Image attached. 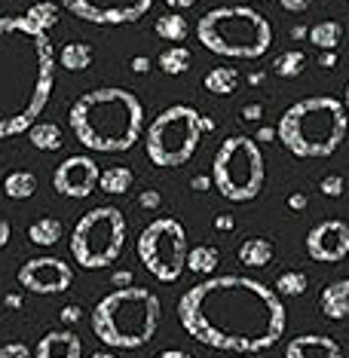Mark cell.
I'll list each match as a JSON object with an SVG mask.
<instances>
[{
	"label": "cell",
	"instance_id": "cell-46",
	"mask_svg": "<svg viewBox=\"0 0 349 358\" xmlns=\"http://www.w3.org/2000/svg\"><path fill=\"white\" fill-rule=\"evenodd\" d=\"M276 138V132L270 126H264V129H257V135H255V141H273Z\"/></svg>",
	"mask_w": 349,
	"mask_h": 358
},
{
	"label": "cell",
	"instance_id": "cell-35",
	"mask_svg": "<svg viewBox=\"0 0 349 358\" xmlns=\"http://www.w3.org/2000/svg\"><path fill=\"white\" fill-rule=\"evenodd\" d=\"M282 3V10H288V13H306L313 6V0H279Z\"/></svg>",
	"mask_w": 349,
	"mask_h": 358
},
{
	"label": "cell",
	"instance_id": "cell-14",
	"mask_svg": "<svg viewBox=\"0 0 349 358\" xmlns=\"http://www.w3.org/2000/svg\"><path fill=\"white\" fill-rule=\"evenodd\" d=\"M306 255L319 264H340L349 255V224L322 221L306 236Z\"/></svg>",
	"mask_w": 349,
	"mask_h": 358
},
{
	"label": "cell",
	"instance_id": "cell-16",
	"mask_svg": "<svg viewBox=\"0 0 349 358\" xmlns=\"http://www.w3.org/2000/svg\"><path fill=\"white\" fill-rule=\"evenodd\" d=\"M83 355V343L74 331H50L40 337L34 349V358H80Z\"/></svg>",
	"mask_w": 349,
	"mask_h": 358
},
{
	"label": "cell",
	"instance_id": "cell-31",
	"mask_svg": "<svg viewBox=\"0 0 349 358\" xmlns=\"http://www.w3.org/2000/svg\"><path fill=\"white\" fill-rule=\"evenodd\" d=\"M273 291H276L279 297H300V294L306 291V275H304V273H297V270L282 273L279 279H276Z\"/></svg>",
	"mask_w": 349,
	"mask_h": 358
},
{
	"label": "cell",
	"instance_id": "cell-8",
	"mask_svg": "<svg viewBox=\"0 0 349 358\" xmlns=\"http://www.w3.org/2000/svg\"><path fill=\"white\" fill-rule=\"evenodd\" d=\"M202 138V113L190 104H172L150 123L144 135L148 159L159 169H178L193 159Z\"/></svg>",
	"mask_w": 349,
	"mask_h": 358
},
{
	"label": "cell",
	"instance_id": "cell-43",
	"mask_svg": "<svg viewBox=\"0 0 349 358\" xmlns=\"http://www.w3.org/2000/svg\"><path fill=\"white\" fill-rule=\"evenodd\" d=\"M288 206L294 208V211L306 208V196H304V193H291V196H288Z\"/></svg>",
	"mask_w": 349,
	"mask_h": 358
},
{
	"label": "cell",
	"instance_id": "cell-50",
	"mask_svg": "<svg viewBox=\"0 0 349 358\" xmlns=\"http://www.w3.org/2000/svg\"><path fill=\"white\" fill-rule=\"evenodd\" d=\"M248 83H251V86H261V83H264V71H255V74L248 77Z\"/></svg>",
	"mask_w": 349,
	"mask_h": 358
},
{
	"label": "cell",
	"instance_id": "cell-24",
	"mask_svg": "<svg viewBox=\"0 0 349 358\" xmlns=\"http://www.w3.org/2000/svg\"><path fill=\"white\" fill-rule=\"evenodd\" d=\"M28 141L34 144L37 150H59L64 144V135L55 123H34L28 129Z\"/></svg>",
	"mask_w": 349,
	"mask_h": 358
},
{
	"label": "cell",
	"instance_id": "cell-29",
	"mask_svg": "<svg viewBox=\"0 0 349 358\" xmlns=\"http://www.w3.org/2000/svg\"><path fill=\"white\" fill-rule=\"evenodd\" d=\"M37 190V178L31 172H10L3 178V193L10 199H28Z\"/></svg>",
	"mask_w": 349,
	"mask_h": 358
},
{
	"label": "cell",
	"instance_id": "cell-5",
	"mask_svg": "<svg viewBox=\"0 0 349 358\" xmlns=\"http://www.w3.org/2000/svg\"><path fill=\"white\" fill-rule=\"evenodd\" d=\"M159 297L148 288H117L92 309V334L111 349H141L159 328Z\"/></svg>",
	"mask_w": 349,
	"mask_h": 358
},
{
	"label": "cell",
	"instance_id": "cell-26",
	"mask_svg": "<svg viewBox=\"0 0 349 358\" xmlns=\"http://www.w3.org/2000/svg\"><path fill=\"white\" fill-rule=\"evenodd\" d=\"M340 40H343V25L340 22H319L310 28V43L319 50H337Z\"/></svg>",
	"mask_w": 349,
	"mask_h": 358
},
{
	"label": "cell",
	"instance_id": "cell-34",
	"mask_svg": "<svg viewBox=\"0 0 349 358\" xmlns=\"http://www.w3.org/2000/svg\"><path fill=\"white\" fill-rule=\"evenodd\" d=\"M138 202H141V208H150V211H157L159 208V202H162V196L157 190H144L141 196H138Z\"/></svg>",
	"mask_w": 349,
	"mask_h": 358
},
{
	"label": "cell",
	"instance_id": "cell-42",
	"mask_svg": "<svg viewBox=\"0 0 349 358\" xmlns=\"http://www.w3.org/2000/svg\"><path fill=\"white\" fill-rule=\"evenodd\" d=\"M190 187H193V190H197V193H202V190H208V187H212V178L197 175V178H193V181H190Z\"/></svg>",
	"mask_w": 349,
	"mask_h": 358
},
{
	"label": "cell",
	"instance_id": "cell-15",
	"mask_svg": "<svg viewBox=\"0 0 349 358\" xmlns=\"http://www.w3.org/2000/svg\"><path fill=\"white\" fill-rule=\"evenodd\" d=\"M285 358H343V349L328 334H297L285 349Z\"/></svg>",
	"mask_w": 349,
	"mask_h": 358
},
{
	"label": "cell",
	"instance_id": "cell-48",
	"mask_svg": "<svg viewBox=\"0 0 349 358\" xmlns=\"http://www.w3.org/2000/svg\"><path fill=\"white\" fill-rule=\"evenodd\" d=\"M166 6H175V10H187V6H193L197 0H162Z\"/></svg>",
	"mask_w": 349,
	"mask_h": 358
},
{
	"label": "cell",
	"instance_id": "cell-27",
	"mask_svg": "<svg viewBox=\"0 0 349 358\" xmlns=\"http://www.w3.org/2000/svg\"><path fill=\"white\" fill-rule=\"evenodd\" d=\"M62 221H55V217H40L28 227V239L34 242V245H55V242L62 239Z\"/></svg>",
	"mask_w": 349,
	"mask_h": 358
},
{
	"label": "cell",
	"instance_id": "cell-33",
	"mask_svg": "<svg viewBox=\"0 0 349 358\" xmlns=\"http://www.w3.org/2000/svg\"><path fill=\"white\" fill-rule=\"evenodd\" d=\"M0 358H31L25 343H3L0 346Z\"/></svg>",
	"mask_w": 349,
	"mask_h": 358
},
{
	"label": "cell",
	"instance_id": "cell-51",
	"mask_svg": "<svg viewBox=\"0 0 349 358\" xmlns=\"http://www.w3.org/2000/svg\"><path fill=\"white\" fill-rule=\"evenodd\" d=\"M212 129H215L212 120H208V117H202V132H212Z\"/></svg>",
	"mask_w": 349,
	"mask_h": 358
},
{
	"label": "cell",
	"instance_id": "cell-17",
	"mask_svg": "<svg viewBox=\"0 0 349 358\" xmlns=\"http://www.w3.org/2000/svg\"><path fill=\"white\" fill-rule=\"evenodd\" d=\"M319 309L325 319H346L349 315V279H337L331 285H325L319 294Z\"/></svg>",
	"mask_w": 349,
	"mask_h": 358
},
{
	"label": "cell",
	"instance_id": "cell-3",
	"mask_svg": "<svg viewBox=\"0 0 349 358\" xmlns=\"http://www.w3.org/2000/svg\"><path fill=\"white\" fill-rule=\"evenodd\" d=\"M71 132L89 150L123 153L144 132V108L135 92L120 86L89 89L68 110Z\"/></svg>",
	"mask_w": 349,
	"mask_h": 358
},
{
	"label": "cell",
	"instance_id": "cell-4",
	"mask_svg": "<svg viewBox=\"0 0 349 358\" xmlns=\"http://www.w3.org/2000/svg\"><path fill=\"white\" fill-rule=\"evenodd\" d=\"M349 113L340 99L313 95L282 113L276 138L300 159H328L346 138Z\"/></svg>",
	"mask_w": 349,
	"mask_h": 358
},
{
	"label": "cell",
	"instance_id": "cell-53",
	"mask_svg": "<svg viewBox=\"0 0 349 358\" xmlns=\"http://www.w3.org/2000/svg\"><path fill=\"white\" fill-rule=\"evenodd\" d=\"M343 108H346V113H349V83H346V101H343Z\"/></svg>",
	"mask_w": 349,
	"mask_h": 358
},
{
	"label": "cell",
	"instance_id": "cell-28",
	"mask_svg": "<svg viewBox=\"0 0 349 358\" xmlns=\"http://www.w3.org/2000/svg\"><path fill=\"white\" fill-rule=\"evenodd\" d=\"M304 68H306V55L300 50H288V52H282V55H276L273 59V74L276 77L294 80V77L304 74Z\"/></svg>",
	"mask_w": 349,
	"mask_h": 358
},
{
	"label": "cell",
	"instance_id": "cell-52",
	"mask_svg": "<svg viewBox=\"0 0 349 358\" xmlns=\"http://www.w3.org/2000/svg\"><path fill=\"white\" fill-rule=\"evenodd\" d=\"M89 358H117V355H111V352H95V355H89Z\"/></svg>",
	"mask_w": 349,
	"mask_h": 358
},
{
	"label": "cell",
	"instance_id": "cell-7",
	"mask_svg": "<svg viewBox=\"0 0 349 358\" xmlns=\"http://www.w3.org/2000/svg\"><path fill=\"white\" fill-rule=\"evenodd\" d=\"M264 178H266L264 153L255 138L248 135L224 138V144L218 148L212 162V184L218 187V193L230 202H248L261 193Z\"/></svg>",
	"mask_w": 349,
	"mask_h": 358
},
{
	"label": "cell",
	"instance_id": "cell-45",
	"mask_svg": "<svg viewBox=\"0 0 349 358\" xmlns=\"http://www.w3.org/2000/svg\"><path fill=\"white\" fill-rule=\"evenodd\" d=\"M157 358H193V355L184 352V349H166V352H159Z\"/></svg>",
	"mask_w": 349,
	"mask_h": 358
},
{
	"label": "cell",
	"instance_id": "cell-10",
	"mask_svg": "<svg viewBox=\"0 0 349 358\" xmlns=\"http://www.w3.org/2000/svg\"><path fill=\"white\" fill-rule=\"evenodd\" d=\"M187 230L175 217H157L138 236V260L144 264L153 279L159 282H178L187 270Z\"/></svg>",
	"mask_w": 349,
	"mask_h": 358
},
{
	"label": "cell",
	"instance_id": "cell-6",
	"mask_svg": "<svg viewBox=\"0 0 349 358\" xmlns=\"http://www.w3.org/2000/svg\"><path fill=\"white\" fill-rule=\"evenodd\" d=\"M197 37L208 52L227 59H261L273 46V28L251 6H215L199 19Z\"/></svg>",
	"mask_w": 349,
	"mask_h": 358
},
{
	"label": "cell",
	"instance_id": "cell-25",
	"mask_svg": "<svg viewBox=\"0 0 349 358\" xmlns=\"http://www.w3.org/2000/svg\"><path fill=\"white\" fill-rule=\"evenodd\" d=\"M153 28H157V34H159L162 40H169V43H181V40H187V34H190L187 19H184V15H178V13L159 15Z\"/></svg>",
	"mask_w": 349,
	"mask_h": 358
},
{
	"label": "cell",
	"instance_id": "cell-41",
	"mask_svg": "<svg viewBox=\"0 0 349 358\" xmlns=\"http://www.w3.org/2000/svg\"><path fill=\"white\" fill-rule=\"evenodd\" d=\"M319 64H322V68H334V64H337V52L334 50H322Z\"/></svg>",
	"mask_w": 349,
	"mask_h": 358
},
{
	"label": "cell",
	"instance_id": "cell-30",
	"mask_svg": "<svg viewBox=\"0 0 349 358\" xmlns=\"http://www.w3.org/2000/svg\"><path fill=\"white\" fill-rule=\"evenodd\" d=\"M25 19L34 25L37 31H50L59 25V6L50 3V0H43V3H34V6H28V13H25Z\"/></svg>",
	"mask_w": 349,
	"mask_h": 358
},
{
	"label": "cell",
	"instance_id": "cell-32",
	"mask_svg": "<svg viewBox=\"0 0 349 358\" xmlns=\"http://www.w3.org/2000/svg\"><path fill=\"white\" fill-rule=\"evenodd\" d=\"M343 187H346V178L343 175H328V178H322V184H319V190L325 193V196H340L343 193Z\"/></svg>",
	"mask_w": 349,
	"mask_h": 358
},
{
	"label": "cell",
	"instance_id": "cell-22",
	"mask_svg": "<svg viewBox=\"0 0 349 358\" xmlns=\"http://www.w3.org/2000/svg\"><path fill=\"white\" fill-rule=\"evenodd\" d=\"M135 181V175H132V169H126V166H111V169H104L101 178H99V187L104 193H111V196H123V193L132 187Z\"/></svg>",
	"mask_w": 349,
	"mask_h": 358
},
{
	"label": "cell",
	"instance_id": "cell-19",
	"mask_svg": "<svg viewBox=\"0 0 349 358\" xmlns=\"http://www.w3.org/2000/svg\"><path fill=\"white\" fill-rule=\"evenodd\" d=\"M190 62H193V55L187 46H181V43H172L169 50H162L159 52V71L162 74H169V77H178V74H187L190 71Z\"/></svg>",
	"mask_w": 349,
	"mask_h": 358
},
{
	"label": "cell",
	"instance_id": "cell-13",
	"mask_svg": "<svg viewBox=\"0 0 349 358\" xmlns=\"http://www.w3.org/2000/svg\"><path fill=\"white\" fill-rule=\"evenodd\" d=\"M101 169L92 157H68L52 172V190L68 199H86L99 190Z\"/></svg>",
	"mask_w": 349,
	"mask_h": 358
},
{
	"label": "cell",
	"instance_id": "cell-18",
	"mask_svg": "<svg viewBox=\"0 0 349 358\" xmlns=\"http://www.w3.org/2000/svg\"><path fill=\"white\" fill-rule=\"evenodd\" d=\"M273 260V242L264 236H251L239 245V264L251 266V270H261Z\"/></svg>",
	"mask_w": 349,
	"mask_h": 358
},
{
	"label": "cell",
	"instance_id": "cell-40",
	"mask_svg": "<svg viewBox=\"0 0 349 358\" xmlns=\"http://www.w3.org/2000/svg\"><path fill=\"white\" fill-rule=\"evenodd\" d=\"M233 227H236V221H233L230 215H218L215 217V230H224L227 233V230H233Z\"/></svg>",
	"mask_w": 349,
	"mask_h": 358
},
{
	"label": "cell",
	"instance_id": "cell-21",
	"mask_svg": "<svg viewBox=\"0 0 349 358\" xmlns=\"http://www.w3.org/2000/svg\"><path fill=\"white\" fill-rule=\"evenodd\" d=\"M218 264H221V251L215 245H197L187 255V270L197 275H212L218 270Z\"/></svg>",
	"mask_w": 349,
	"mask_h": 358
},
{
	"label": "cell",
	"instance_id": "cell-11",
	"mask_svg": "<svg viewBox=\"0 0 349 358\" xmlns=\"http://www.w3.org/2000/svg\"><path fill=\"white\" fill-rule=\"evenodd\" d=\"M153 0H62L71 15L92 25H132L150 13Z\"/></svg>",
	"mask_w": 349,
	"mask_h": 358
},
{
	"label": "cell",
	"instance_id": "cell-1",
	"mask_svg": "<svg viewBox=\"0 0 349 358\" xmlns=\"http://www.w3.org/2000/svg\"><path fill=\"white\" fill-rule=\"evenodd\" d=\"M178 319L193 340L227 352H264L285 334L282 297L248 275H212L178 300Z\"/></svg>",
	"mask_w": 349,
	"mask_h": 358
},
{
	"label": "cell",
	"instance_id": "cell-49",
	"mask_svg": "<svg viewBox=\"0 0 349 358\" xmlns=\"http://www.w3.org/2000/svg\"><path fill=\"white\" fill-rule=\"evenodd\" d=\"M291 37H294V40H300V37H310V28L294 25V28H291Z\"/></svg>",
	"mask_w": 349,
	"mask_h": 358
},
{
	"label": "cell",
	"instance_id": "cell-20",
	"mask_svg": "<svg viewBox=\"0 0 349 358\" xmlns=\"http://www.w3.org/2000/svg\"><path fill=\"white\" fill-rule=\"evenodd\" d=\"M206 89L212 95H233L239 89V71L230 68V64H221V68L208 71L206 74Z\"/></svg>",
	"mask_w": 349,
	"mask_h": 358
},
{
	"label": "cell",
	"instance_id": "cell-39",
	"mask_svg": "<svg viewBox=\"0 0 349 358\" xmlns=\"http://www.w3.org/2000/svg\"><path fill=\"white\" fill-rule=\"evenodd\" d=\"M132 71H135V74H148V71H150V59H148V55H135V59H132Z\"/></svg>",
	"mask_w": 349,
	"mask_h": 358
},
{
	"label": "cell",
	"instance_id": "cell-44",
	"mask_svg": "<svg viewBox=\"0 0 349 358\" xmlns=\"http://www.w3.org/2000/svg\"><path fill=\"white\" fill-rule=\"evenodd\" d=\"M6 242H10V224H6V217H0V251L6 248Z\"/></svg>",
	"mask_w": 349,
	"mask_h": 358
},
{
	"label": "cell",
	"instance_id": "cell-9",
	"mask_svg": "<svg viewBox=\"0 0 349 358\" xmlns=\"http://www.w3.org/2000/svg\"><path fill=\"white\" fill-rule=\"evenodd\" d=\"M126 248V215L113 206L86 211L71 233V255L83 270H104Z\"/></svg>",
	"mask_w": 349,
	"mask_h": 358
},
{
	"label": "cell",
	"instance_id": "cell-2",
	"mask_svg": "<svg viewBox=\"0 0 349 358\" xmlns=\"http://www.w3.org/2000/svg\"><path fill=\"white\" fill-rule=\"evenodd\" d=\"M55 86V52L46 31L25 15H0V138L22 135L43 113Z\"/></svg>",
	"mask_w": 349,
	"mask_h": 358
},
{
	"label": "cell",
	"instance_id": "cell-23",
	"mask_svg": "<svg viewBox=\"0 0 349 358\" xmlns=\"http://www.w3.org/2000/svg\"><path fill=\"white\" fill-rule=\"evenodd\" d=\"M59 64L62 68H68V71H86L89 64H92V46L80 43V40L64 43L62 52H59Z\"/></svg>",
	"mask_w": 349,
	"mask_h": 358
},
{
	"label": "cell",
	"instance_id": "cell-37",
	"mask_svg": "<svg viewBox=\"0 0 349 358\" xmlns=\"http://www.w3.org/2000/svg\"><path fill=\"white\" fill-rule=\"evenodd\" d=\"M261 113H264V104H245V108H242V120L255 123V120H261Z\"/></svg>",
	"mask_w": 349,
	"mask_h": 358
},
{
	"label": "cell",
	"instance_id": "cell-12",
	"mask_svg": "<svg viewBox=\"0 0 349 358\" xmlns=\"http://www.w3.org/2000/svg\"><path fill=\"white\" fill-rule=\"evenodd\" d=\"M15 279L31 294H64L74 282V270L59 257H31Z\"/></svg>",
	"mask_w": 349,
	"mask_h": 358
},
{
	"label": "cell",
	"instance_id": "cell-36",
	"mask_svg": "<svg viewBox=\"0 0 349 358\" xmlns=\"http://www.w3.org/2000/svg\"><path fill=\"white\" fill-rule=\"evenodd\" d=\"M111 285H117V288H129V285H132V273H129V270H117L111 275Z\"/></svg>",
	"mask_w": 349,
	"mask_h": 358
},
{
	"label": "cell",
	"instance_id": "cell-38",
	"mask_svg": "<svg viewBox=\"0 0 349 358\" xmlns=\"http://www.w3.org/2000/svg\"><path fill=\"white\" fill-rule=\"evenodd\" d=\"M80 315H83V313H80V306H64V309H62V322H64V324L80 322Z\"/></svg>",
	"mask_w": 349,
	"mask_h": 358
},
{
	"label": "cell",
	"instance_id": "cell-47",
	"mask_svg": "<svg viewBox=\"0 0 349 358\" xmlns=\"http://www.w3.org/2000/svg\"><path fill=\"white\" fill-rule=\"evenodd\" d=\"M3 306L6 309H19L22 306V294H6L3 297Z\"/></svg>",
	"mask_w": 349,
	"mask_h": 358
}]
</instances>
